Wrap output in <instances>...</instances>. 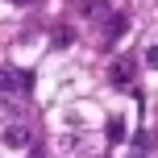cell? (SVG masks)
Masks as SVG:
<instances>
[{
  "label": "cell",
  "instance_id": "6",
  "mask_svg": "<svg viewBox=\"0 0 158 158\" xmlns=\"http://www.w3.org/2000/svg\"><path fill=\"white\" fill-rule=\"evenodd\" d=\"M75 42V33H71V25H54V50H67Z\"/></svg>",
  "mask_w": 158,
  "mask_h": 158
},
{
  "label": "cell",
  "instance_id": "3",
  "mask_svg": "<svg viewBox=\"0 0 158 158\" xmlns=\"http://www.w3.org/2000/svg\"><path fill=\"white\" fill-rule=\"evenodd\" d=\"M29 125H21V121H13V125H4V146H13V150H21V146H29Z\"/></svg>",
  "mask_w": 158,
  "mask_h": 158
},
{
  "label": "cell",
  "instance_id": "5",
  "mask_svg": "<svg viewBox=\"0 0 158 158\" xmlns=\"http://www.w3.org/2000/svg\"><path fill=\"white\" fill-rule=\"evenodd\" d=\"M125 29H129L125 13H112V17H108V42H117V38H121V33H125Z\"/></svg>",
  "mask_w": 158,
  "mask_h": 158
},
{
  "label": "cell",
  "instance_id": "2",
  "mask_svg": "<svg viewBox=\"0 0 158 158\" xmlns=\"http://www.w3.org/2000/svg\"><path fill=\"white\" fill-rule=\"evenodd\" d=\"M133 75H137V63H133V58H117V63L108 67V79H112L117 87H129Z\"/></svg>",
  "mask_w": 158,
  "mask_h": 158
},
{
  "label": "cell",
  "instance_id": "10",
  "mask_svg": "<svg viewBox=\"0 0 158 158\" xmlns=\"http://www.w3.org/2000/svg\"><path fill=\"white\" fill-rule=\"evenodd\" d=\"M137 158H142V154H137Z\"/></svg>",
  "mask_w": 158,
  "mask_h": 158
},
{
  "label": "cell",
  "instance_id": "8",
  "mask_svg": "<svg viewBox=\"0 0 158 158\" xmlns=\"http://www.w3.org/2000/svg\"><path fill=\"white\" fill-rule=\"evenodd\" d=\"M146 67H158V46H150V50H146Z\"/></svg>",
  "mask_w": 158,
  "mask_h": 158
},
{
  "label": "cell",
  "instance_id": "1",
  "mask_svg": "<svg viewBox=\"0 0 158 158\" xmlns=\"http://www.w3.org/2000/svg\"><path fill=\"white\" fill-rule=\"evenodd\" d=\"M33 75L29 71H13V67H0V92H29Z\"/></svg>",
  "mask_w": 158,
  "mask_h": 158
},
{
  "label": "cell",
  "instance_id": "7",
  "mask_svg": "<svg viewBox=\"0 0 158 158\" xmlns=\"http://www.w3.org/2000/svg\"><path fill=\"white\" fill-rule=\"evenodd\" d=\"M100 13H112L108 0H83V17H100Z\"/></svg>",
  "mask_w": 158,
  "mask_h": 158
},
{
  "label": "cell",
  "instance_id": "9",
  "mask_svg": "<svg viewBox=\"0 0 158 158\" xmlns=\"http://www.w3.org/2000/svg\"><path fill=\"white\" fill-rule=\"evenodd\" d=\"M4 4H17V8H29L33 0H4Z\"/></svg>",
  "mask_w": 158,
  "mask_h": 158
},
{
  "label": "cell",
  "instance_id": "4",
  "mask_svg": "<svg viewBox=\"0 0 158 158\" xmlns=\"http://www.w3.org/2000/svg\"><path fill=\"white\" fill-rule=\"evenodd\" d=\"M104 137H108L112 146H117V142H125V121H121V117H108V125H104Z\"/></svg>",
  "mask_w": 158,
  "mask_h": 158
}]
</instances>
